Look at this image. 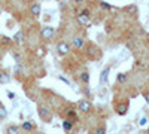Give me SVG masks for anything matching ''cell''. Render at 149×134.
I'll return each instance as SVG.
<instances>
[{
  "instance_id": "obj_12",
  "label": "cell",
  "mask_w": 149,
  "mask_h": 134,
  "mask_svg": "<svg viewBox=\"0 0 149 134\" xmlns=\"http://www.w3.org/2000/svg\"><path fill=\"white\" fill-rule=\"evenodd\" d=\"M73 45L78 46V48H81V46H84V40H82L81 37H74V39H73Z\"/></svg>"
},
{
  "instance_id": "obj_10",
  "label": "cell",
  "mask_w": 149,
  "mask_h": 134,
  "mask_svg": "<svg viewBox=\"0 0 149 134\" xmlns=\"http://www.w3.org/2000/svg\"><path fill=\"white\" fill-rule=\"evenodd\" d=\"M22 130H26V131H31L34 127H33V124L31 122H29V121H26V122H22Z\"/></svg>"
},
{
  "instance_id": "obj_26",
  "label": "cell",
  "mask_w": 149,
  "mask_h": 134,
  "mask_svg": "<svg viewBox=\"0 0 149 134\" xmlns=\"http://www.w3.org/2000/svg\"><path fill=\"white\" fill-rule=\"evenodd\" d=\"M143 97H145V101L149 104V92H145V95H143Z\"/></svg>"
},
{
  "instance_id": "obj_29",
  "label": "cell",
  "mask_w": 149,
  "mask_h": 134,
  "mask_svg": "<svg viewBox=\"0 0 149 134\" xmlns=\"http://www.w3.org/2000/svg\"><path fill=\"white\" fill-rule=\"evenodd\" d=\"M76 2H78V3H81V2H82V0H76Z\"/></svg>"
},
{
  "instance_id": "obj_18",
  "label": "cell",
  "mask_w": 149,
  "mask_h": 134,
  "mask_svg": "<svg viewBox=\"0 0 149 134\" xmlns=\"http://www.w3.org/2000/svg\"><path fill=\"white\" fill-rule=\"evenodd\" d=\"M116 79H118V82H125L127 76L124 75V73H118V76H116Z\"/></svg>"
},
{
  "instance_id": "obj_7",
  "label": "cell",
  "mask_w": 149,
  "mask_h": 134,
  "mask_svg": "<svg viewBox=\"0 0 149 134\" xmlns=\"http://www.w3.org/2000/svg\"><path fill=\"white\" fill-rule=\"evenodd\" d=\"M30 14L33 15V17H37L40 14V5L39 3H36V5H33L31 8H30Z\"/></svg>"
},
{
  "instance_id": "obj_4",
  "label": "cell",
  "mask_w": 149,
  "mask_h": 134,
  "mask_svg": "<svg viewBox=\"0 0 149 134\" xmlns=\"http://www.w3.org/2000/svg\"><path fill=\"white\" fill-rule=\"evenodd\" d=\"M40 36H42V39H45V40L52 39V36H54V28H52V27H45V28L42 30Z\"/></svg>"
},
{
  "instance_id": "obj_28",
  "label": "cell",
  "mask_w": 149,
  "mask_h": 134,
  "mask_svg": "<svg viewBox=\"0 0 149 134\" xmlns=\"http://www.w3.org/2000/svg\"><path fill=\"white\" fill-rule=\"evenodd\" d=\"M60 81H63V82H66L67 85H70V82H69V81H67L66 78H63V76H60Z\"/></svg>"
},
{
  "instance_id": "obj_3",
  "label": "cell",
  "mask_w": 149,
  "mask_h": 134,
  "mask_svg": "<svg viewBox=\"0 0 149 134\" xmlns=\"http://www.w3.org/2000/svg\"><path fill=\"white\" fill-rule=\"evenodd\" d=\"M69 49H70V46H69V43H66V42H60V43L57 45V52H58L60 55H66V54L69 52Z\"/></svg>"
},
{
  "instance_id": "obj_32",
  "label": "cell",
  "mask_w": 149,
  "mask_h": 134,
  "mask_svg": "<svg viewBox=\"0 0 149 134\" xmlns=\"http://www.w3.org/2000/svg\"><path fill=\"white\" fill-rule=\"evenodd\" d=\"M0 14H2V10H0Z\"/></svg>"
},
{
  "instance_id": "obj_16",
  "label": "cell",
  "mask_w": 149,
  "mask_h": 134,
  "mask_svg": "<svg viewBox=\"0 0 149 134\" xmlns=\"http://www.w3.org/2000/svg\"><path fill=\"white\" fill-rule=\"evenodd\" d=\"M128 55H130L128 49H124V51H122V54L119 55V61H121V60H125V58H128Z\"/></svg>"
},
{
  "instance_id": "obj_9",
  "label": "cell",
  "mask_w": 149,
  "mask_h": 134,
  "mask_svg": "<svg viewBox=\"0 0 149 134\" xmlns=\"http://www.w3.org/2000/svg\"><path fill=\"white\" fill-rule=\"evenodd\" d=\"M107 78H109V67H107V69H104V70L102 72V75H100V83H102V85H104V83H106V81H107Z\"/></svg>"
},
{
  "instance_id": "obj_23",
  "label": "cell",
  "mask_w": 149,
  "mask_h": 134,
  "mask_svg": "<svg viewBox=\"0 0 149 134\" xmlns=\"http://www.w3.org/2000/svg\"><path fill=\"white\" fill-rule=\"evenodd\" d=\"M2 43L3 45H8V43H10V39L6 37V36H2Z\"/></svg>"
},
{
  "instance_id": "obj_14",
  "label": "cell",
  "mask_w": 149,
  "mask_h": 134,
  "mask_svg": "<svg viewBox=\"0 0 149 134\" xmlns=\"http://www.w3.org/2000/svg\"><path fill=\"white\" fill-rule=\"evenodd\" d=\"M72 127H73V122H70V121H64V122H63V128L66 131H70Z\"/></svg>"
},
{
  "instance_id": "obj_21",
  "label": "cell",
  "mask_w": 149,
  "mask_h": 134,
  "mask_svg": "<svg viewBox=\"0 0 149 134\" xmlns=\"http://www.w3.org/2000/svg\"><path fill=\"white\" fill-rule=\"evenodd\" d=\"M15 40H17V42H22V33H21V31H18V33L15 34Z\"/></svg>"
},
{
  "instance_id": "obj_13",
  "label": "cell",
  "mask_w": 149,
  "mask_h": 134,
  "mask_svg": "<svg viewBox=\"0 0 149 134\" xmlns=\"http://www.w3.org/2000/svg\"><path fill=\"white\" fill-rule=\"evenodd\" d=\"M8 116V110L5 109V106L0 103V118H6Z\"/></svg>"
},
{
  "instance_id": "obj_2",
  "label": "cell",
  "mask_w": 149,
  "mask_h": 134,
  "mask_svg": "<svg viewBox=\"0 0 149 134\" xmlns=\"http://www.w3.org/2000/svg\"><path fill=\"white\" fill-rule=\"evenodd\" d=\"M37 112H39V115H40V118L43 119V121H51V118H52V115L49 113V110L46 107H43V106H40L39 109H37Z\"/></svg>"
},
{
  "instance_id": "obj_11",
  "label": "cell",
  "mask_w": 149,
  "mask_h": 134,
  "mask_svg": "<svg viewBox=\"0 0 149 134\" xmlns=\"http://www.w3.org/2000/svg\"><path fill=\"white\" fill-rule=\"evenodd\" d=\"M9 82V76H8V73H0V83H8Z\"/></svg>"
},
{
  "instance_id": "obj_24",
  "label": "cell",
  "mask_w": 149,
  "mask_h": 134,
  "mask_svg": "<svg viewBox=\"0 0 149 134\" xmlns=\"http://www.w3.org/2000/svg\"><path fill=\"white\" fill-rule=\"evenodd\" d=\"M95 133H97V134H104V133H106V130H104L103 127H98V128L95 130Z\"/></svg>"
},
{
  "instance_id": "obj_20",
  "label": "cell",
  "mask_w": 149,
  "mask_h": 134,
  "mask_svg": "<svg viewBox=\"0 0 149 134\" xmlns=\"http://www.w3.org/2000/svg\"><path fill=\"white\" fill-rule=\"evenodd\" d=\"M146 124H148V119H146L145 116H142V118H140V121H139V125H140V127H145Z\"/></svg>"
},
{
  "instance_id": "obj_27",
  "label": "cell",
  "mask_w": 149,
  "mask_h": 134,
  "mask_svg": "<svg viewBox=\"0 0 149 134\" xmlns=\"http://www.w3.org/2000/svg\"><path fill=\"white\" fill-rule=\"evenodd\" d=\"M37 54H39V57H42V55L45 54V51H43V48H39V52H37Z\"/></svg>"
},
{
  "instance_id": "obj_6",
  "label": "cell",
  "mask_w": 149,
  "mask_h": 134,
  "mask_svg": "<svg viewBox=\"0 0 149 134\" xmlns=\"http://www.w3.org/2000/svg\"><path fill=\"white\" fill-rule=\"evenodd\" d=\"M127 110H128V103L127 101H124V103H121V104H116V113L118 115H125L127 113Z\"/></svg>"
},
{
  "instance_id": "obj_1",
  "label": "cell",
  "mask_w": 149,
  "mask_h": 134,
  "mask_svg": "<svg viewBox=\"0 0 149 134\" xmlns=\"http://www.w3.org/2000/svg\"><path fill=\"white\" fill-rule=\"evenodd\" d=\"M78 109L81 112H84V113H88L91 109H93V104L88 101V100H81L79 103H78Z\"/></svg>"
},
{
  "instance_id": "obj_8",
  "label": "cell",
  "mask_w": 149,
  "mask_h": 134,
  "mask_svg": "<svg viewBox=\"0 0 149 134\" xmlns=\"http://www.w3.org/2000/svg\"><path fill=\"white\" fill-rule=\"evenodd\" d=\"M78 22L81 24V26H86V24L90 22V19H88V15H85V14H81V15H78Z\"/></svg>"
},
{
  "instance_id": "obj_30",
  "label": "cell",
  "mask_w": 149,
  "mask_h": 134,
  "mask_svg": "<svg viewBox=\"0 0 149 134\" xmlns=\"http://www.w3.org/2000/svg\"><path fill=\"white\" fill-rule=\"evenodd\" d=\"M0 60H2V55H0Z\"/></svg>"
},
{
  "instance_id": "obj_17",
  "label": "cell",
  "mask_w": 149,
  "mask_h": 134,
  "mask_svg": "<svg viewBox=\"0 0 149 134\" xmlns=\"http://www.w3.org/2000/svg\"><path fill=\"white\" fill-rule=\"evenodd\" d=\"M8 133H10V134H15V133H18V127H15V125H10V127H8Z\"/></svg>"
},
{
  "instance_id": "obj_15",
  "label": "cell",
  "mask_w": 149,
  "mask_h": 134,
  "mask_svg": "<svg viewBox=\"0 0 149 134\" xmlns=\"http://www.w3.org/2000/svg\"><path fill=\"white\" fill-rule=\"evenodd\" d=\"M81 79H82L85 83H88V81H90V75H88V72H84L82 75H81Z\"/></svg>"
},
{
  "instance_id": "obj_31",
  "label": "cell",
  "mask_w": 149,
  "mask_h": 134,
  "mask_svg": "<svg viewBox=\"0 0 149 134\" xmlns=\"http://www.w3.org/2000/svg\"><path fill=\"white\" fill-rule=\"evenodd\" d=\"M148 134H149V130H148Z\"/></svg>"
},
{
  "instance_id": "obj_25",
  "label": "cell",
  "mask_w": 149,
  "mask_h": 134,
  "mask_svg": "<svg viewBox=\"0 0 149 134\" xmlns=\"http://www.w3.org/2000/svg\"><path fill=\"white\" fill-rule=\"evenodd\" d=\"M8 97H9L10 100H15V94H14V92H10V91L8 92Z\"/></svg>"
},
{
  "instance_id": "obj_5",
  "label": "cell",
  "mask_w": 149,
  "mask_h": 134,
  "mask_svg": "<svg viewBox=\"0 0 149 134\" xmlns=\"http://www.w3.org/2000/svg\"><path fill=\"white\" fill-rule=\"evenodd\" d=\"M86 54H88L90 57L95 58V57H100V49H98L97 46L94 45H88V49H86Z\"/></svg>"
},
{
  "instance_id": "obj_22",
  "label": "cell",
  "mask_w": 149,
  "mask_h": 134,
  "mask_svg": "<svg viewBox=\"0 0 149 134\" xmlns=\"http://www.w3.org/2000/svg\"><path fill=\"white\" fill-rule=\"evenodd\" d=\"M100 6H102L103 9H106V10H109V9H110V5H109V3H106V2H100Z\"/></svg>"
},
{
  "instance_id": "obj_19",
  "label": "cell",
  "mask_w": 149,
  "mask_h": 134,
  "mask_svg": "<svg viewBox=\"0 0 149 134\" xmlns=\"http://www.w3.org/2000/svg\"><path fill=\"white\" fill-rule=\"evenodd\" d=\"M67 115H69V118H70V119H73L72 122H74V121H78V118H76V115H74V112H73V110H69V112H67Z\"/></svg>"
}]
</instances>
